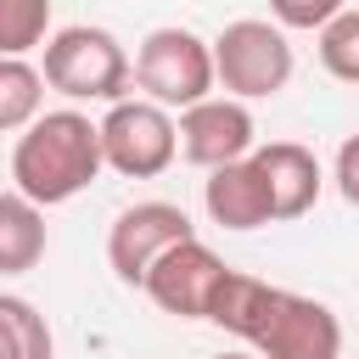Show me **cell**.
Instances as JSON below:
<instances>
[{
    "label": "cell",
    "mask_w": 359,
    "mask_h": 359,
    "mask_svg": "<svg viewBox=\"0 0 359 359\" xmlns=\"http://www.w3.org/2000/svg\"><path fill=\"white\" fill-rule=\"evenodd\" d=\"M208 320L241 337L258 359H342V325L320 297L269 286L241 269L224 275Z\"/></svg>",
    "instance_id": "1"
},
{
    "label": "cell",
    "mask_w": 359,
    "mask_h": 359,
    "mask_svg": "<svg viewBox=\"0 0 359 359\" xmlns=\"http://www.w3.org/2000/svg\"><path fill=\"white\" fill-rule=\"evenodd\" d=\"M101 168H107V157H101V123H90L73 107L39 112L17 135V146H11V180L39 208L73 202Z\"/></svg>",
    "instance_id": "2"
},
{
    "label": "cell",
    "mask_w": 359,
    "mask_h": 359,
    "mask_svg": "<svg viewBox=\"0 0 359 359\" xmlns=\"http://www.w3.org/2000/svg\"><path fill=\"white\" fill-rule=\"evenodd\" d=\"M45 84L67 101H123L129 90V50L118 45V34L107 28H90V22H73V28H56L45 39Z\"/></svg>",
    "instance_id": "3"
},
{
    "label": "cell",
    "mask_w": 359,
    "mask_h": 359,
    "mask_svg": "<svg viewBox=\"0 0 359 359\" xmlns=\"http://www.w3.org/2000/svg\"><path fill=\"white\" fill-rule=\"evenodd\" d=\"M135 84L157 101V107H196L213 95L219 73H213V45L191 28H151L135 50Z\"/></svg>",
    "instance_id": "4"
},
{
    "label": "cell",
    "mask_w": 359,
    "mask_h": 359,
    "mask_svg": "<svg viewBox=\"0 0 359 359\" xmlns=\"http://www.w3.org/2000/svg\"><path fill=\"white\" fill-rule=\"evenodd\" d=\"M213 73H219L224 95H236V101H258V95L286 90V79H292L286 28L264 22V17L224 22V34L213 39Z\"/></svg>",
    "instance_id": "5"
},
{
    "label": "cell",
    "mask_w": 359,
    "mask_h": 359,
    "mask_svg": "<svg viewBox=\"0 0 359 359\" xmlns=\"http://www.w3.org/2000/svg\"><path fill=\"white\" fill-rule=\"evenodd\" d=\"M180 151V123L168 118V107L157 101H112L101 118V157L107 168L129 174V180H151L174 163Z\"/></svg>",
    "instance_id": "6"
},
{
    "label": "cell",
    "mask_w": 359,
    "mask_h": 359,
    "mask_svg": "<svg viewBox=\"0 0 359 359\" xmlns=\"http://www.w3.org/2000/svg\"><path fill=\"white\" fill-rule=\"evenodd\" d=\"M191 236H196V230H191L185 208H174V202H135V208H123V213L112 219V230H107V264H112V275H118L123 286H146L151 264H157L168 247L191 241Z\"/></svg>",
    "instance_id": "7"
},
{
    "label": "cell",
    "mask_w": 359,
    "mask_h": 359,
    "mask_svg": "<svg viewBox=\"0 0 359 359\" xmlns=\"http://www.w3.org/2000/svg\"><path fill=\"white\" fill-rule=\"evenodd\" d=\"M224 275H230V264H224L208 241L191 236V241L168 247V252L151 264V275H146L140 292H146L163 314H174V320H208V309H213Z\"/></svg>",
    "instance_id": "8"
},
{
    "label": "cell",
    "mask_w": 359,
    "mask_h": 359,
    "mask_svg": "<svg viewBox=\"0 0 359 359\" xmlns=\"http://www.w3.org/2000/svg\"><path fill=\"white\" fill-rule=\"evenodd\" d=\"M258 151V140H252V112H247V101H236V95H208V101H196V107H185V118H180V157L185 163H196V168H224V163H241V157H252Z\"/></svg>",
    "instance_id": "9"
},
{
    "label": "cell",
    "mask_w": 359,
    "mask_h": 359,
    "mask_svg": "<svg viewBox=\"0 0 359 359\" xmlns=\"http://www.w3.org/2000/svg\"><path fill=\"white\" fill-rule=\"evenodd\" d=\"M252 163H258V174H264V185H269L275 219H303V213L320 202V163H314L309 146H297V140H269V146L252 151Z\"/></svg>",
    "instance_id": "10"
},
{
    "label": "cell",
    "mask_w": 359,
    "mask_h": 359,
    "mask_svg": "<svg viewBox=\"0 0 359 359\" xmlns=\"http://www.w3.org/2000/svg\"><path fill=\"white\" fill-rule=\"evenodd\" d=\"M202 202H208V219L224 224V230H258V224H275L269 185H264V174H258L252 157L213 168L208 185H202Z\"/></svg>",
    "instance_id": "11"
},
{
    "label": "cell",
    "mask_w": 359,
    "mask_h": 359,
    "mask_svg": "<svg viewBox=\"0 0 359 359\" xmlns=\"http://www.w3.org/2000/svg\"><path fill=\"white\" fill-rule=\"evenodd\" d=\"M45 258V208L22 191H0V275H28Z\"/></svg>",
    "instance_id": "12"
},
{
    "label": "cell",
    "mask_w": 359,
    "mask_h": 359,
    "mask_svg": "<svg viewBox=\"0 0 359 359\" xmlns=\"http://www.w3.org/2000/svg\"><path fill=\"white\" fill-rule=\"evenodd\" d=\"M50 353H56V342H50L45 314L28 297L0 292V359H50Z\"/></svg>",
    "instance_id": "13"
},
{
    "label": "cell",
    "mask_w": 359,
    "mask_h": 359,
    "mask_svg": "<svg viewBox=\"0 0 359 359\" xmlns=\"http://www.w3.org/2000/svg\"><path fill=\"white\" fill-rule=\"evenodd\" d=\"M45 107V73L28 67L22 56H0V135L28 129Z\"/></svg>",
    "instance_id": "14"
},
{
    "label": "cell",
    "mask_w": 359,
    "mask_h": 359,
    "mask_svg": "<svg viewBox=\"0 0 359 359\" xmlns=\"http://www.w3.org/2000/svg\"><path fill=\"white\" fill-rule=\"evenodd\" d=\"M50 0H0V56H28L45 45Z\"/></svg>",
    "instance_id": "15"
},
{
    "label": "cell",
    "mask_w": 359,
    "mask_h": 359,
    "mask_svg": "<svg viewBox=\"0 0 359 359\" xmlns=\"http://www.w3.org/2000/svg\"><path fill=\"white\" fill-rule=\"evenodd\" d=\"M320 67L342 84H359V11L353 6L320 28Z\"/></svg>",
    "instance_id": "16"
},
{
    "label": "cell",
    "mask_w": 359,
    "mask_h": 359,
    "mask_svg": "<svg viewBox=\"0 0 359 359\" xmlns=\"http://www.w3.org/2000/svg\"><path fill=\"white\" fill-rule=\"evenodd\" d=\"M269 11L280 28H314L320 34L337 11H348V0H269Z\"/></svg>",
    "instance_id": "17"
},
{
    "label": "cell",
    "mask_w": 359,
    "mask_h": 359,
    "mask_svg": "<svg viewBox=\"0 0 359 359\" xmlns=\"http://www.w3.org/2000/svg\"><path fill=\"white\" fill-rule=\"evenodd\" d=\"M337 191H342V202L359 208V135H348L337 146Z\"/></svg>",
    "instance_id": "18"
},
{
    "label": "cell",
    "mask_w": 359,
    "mask_h": 359,
    "mask_svg": "<svg viewBox=\"0 0 359 359\" xmlns=\"http://www.w3.org/2000/svg\"><path fill=\"white\" fill-rule=\"evenodd\" d=\"M213 359H258V353H247V348H230V353H213Z\"/></svg>",
    "instance_id": "19"
}]
</instances>
